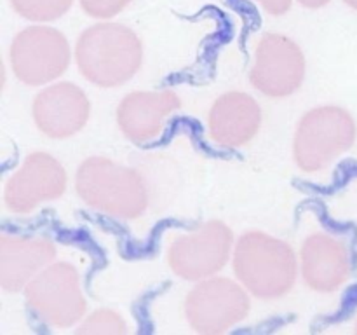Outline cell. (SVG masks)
<instances>
[{"label": "cell", "instance_id": "1", "mask_svg": "<svg viewBox=\"0 0 357 335\" xmlns=\"http://www.w3.org/2000/svg\"><path fill=\"white\" fill-rule=\"evenodd\" d=\"M75 61L80 75L94 86H122L142 68V38L126 24L103 20L80 34Z\"/></svg>", "mask_w": 357, "mask_h": 335}, {"label": "cell", "instance_id": "2", "mask_svg": "<svg viewBox=\"0 0 357 335\" xmlns=\"http://www.w3.org/2000/svg\"><path fill=\"white\" fill-rule=\"evenodd\" d=\"M232 265L244 288L265 300L284 297L295 286L298 272L293 248L261 230L241 236L234 250Z\"/></svg>", "mask_w": 357, "mask_h": 335}, {"label": "cell", "instance_id": "3", "mask_svg": "<svg viewBox=\"0 0 357 335\" xmlns=\"http://www.w3.org/2000/svg\"><path fill=\"white\" fill-rule=\"evenodd\" d=\"M79 198L93 209L132 220L149 206V191L138 171L107 157H89L75 174Z\"/></svg>", "mask_w": 357, "mask_h": 335}, {"label": "cell", "instance_id": "4", "mask_svg": "<svg viewBox=\"0 0 357 335\" xmlns=\"http://www.w3.org/2000/svg\"><path fill=\"white\" fill-rule=\"evenodd\" d=\"M357 126L351 112L337 105L312 108L300 119L293 138V157L305 173H317L356 143Z\"/></svg>", "mask_w": 357, "mask_h": 335}, {"label": "cell", "instance_id": "5", "mask_svg": "<svg viewBox=\"0 0 357 335\" xmlns=\"http://www.w3.org/2000/svg\"><path fill=\"white\" fill-rule=\"evenodd\" d=\"M24 300L38 320L58 328L79 323L87 309L79 272L66 262H56L38 272L24 286Z\"/></svg>", "mask_w": 357, "mask_h": 335}, {"label": "cell", "instance_id": "6", "mask_svg": "<svg viewBox=\"0 0 357 335\" xmlns=\"http://www.w3.org/2000/svg\"><path fill=\"white\" fill-rule=\"evenodd\" d=\"M70 44L52 27L35 24L21 30L9 47L14 75L28 86H42L58 79L70 65Z\"/></svg>", "mask_w": 357, "mask_h": 335}, {"label": "cell", "instance_id": "7", "mask_svg": "<svg viewBox=\"0 0 357 335\" xmlns=\"http://www.w3.org/2000/svg\"><path fill=\"white\" fill-rule=\"evenodd\" d=\"M234 234L220 220L174 237L167 250V264L187 281H202L223 269L232 251Z\"/></svg>", "mask_w": 357, "mask_h": 335}, {"label": "cell", "instance_id": "8", "mask_svg": "<svg viewBox=\"0 0 357 335\" xmlns=\"http://www.w3.org/2000/svg\"><path fill=\"white\" fill-rule=\"evenodd\" d=\"M250 313L246 290L229 278H206L185 299V316L197 334L218 335Z\"/></svg>", "mask_w": 357, "mask_h": 335}, {"label": "cell", "instance_id": "9", "mask_svg": "<svg viewBox=\"0 0 357 335\" xmlns=\"http://www.w3.org/2000/svg\"><path fill=\"white\" fill-rule=\"evenodd\" d=\"M305 56L293 38L282 34H265L255 49L251 84L268 98H286L305 79Z\"/></svg>", "mask_w": 357, "mask_h": 335}, {"label": "cell", "instance_id": "10", "mask_svg": "<svg viewBox=\"0 0 357 335\" xmlns=\"http://www.w3.org/2000/svg\"><path fill=\"white\" fill-rule=\"evenodd\" d=\"M66 188V171L56 157L33 152L7 180L3 201L14 213H30L45 201L61 198Z\"/></svg>", "mask_w": 357, "mask_h": 335}, {"label": "cell", "instance_id": "11", "mask_svg": "<svg viewBox=\"0 0 357 335\" xmlns=\"http://www.w3.org/2000/svg\"><path fill=\"white\" fill-rule=\"evenodd\" d=\"M33 121L42 135L65 140L77 135L91 115L87 94L72 82H58L45 87L35 96Z\"/></svg>", "mask_w": 357, "mask_h": 335}, {"label": "cell", "instance_id": "12", "mask_svg": "<svg viewBox=\"0 0 357 335\" xmlns=\"http://www.w3.org/2000/svg\"><path fill=\"white\" fill-rule=\"evenodd\" d=\"M300 269L310 290L319 293L335 292L347 281L352 271L347 243L331 234H312L303 241L300 250Z\"/></svg>", "mask_w": 357, "mask_h": 335}, {"label": "cell", "instance_id": "13", "mask_svg": "<svg viewBox=\"0 0 357 335\" xmlns=\"http://www.w3.org/2000/svg\"><path fill=\"white\" fill-rule=\"evenodd\" d=\"M180 105V98L173 91H135L119 103V129L135 143L152 142Z\"/></svg>", "mask_w": 357, "mask_h": 335}, {"label": "cell", "instance_id": "14", "mask_svg": "<svg viewBox=\"0 0 357 335\" xmlns=\"http://www.w3.org/2000/svg\"><path fill=\"white\" fill-rule=\"evenodd\" d=\"M261 126L260 105L250 94L230 91L213 103L208 115L209 136L218 145L237 149L255 138Z\"/></svg>", "mask_w": 357, "mask_h": 335}, {"label": "cell", "instance_id": "15", "mask_svg": "<svg viewBox=\"0 0 357 335\" xmlns=\"http://www.w3.org/2000/svg\"><path fill=\"white\" fill-rule=\"evenodd\" d=\"M56 257V246L45 237H0V285L6 292H20Z\"/></svg>", "mask_w": 357, "mask_h": 335}, {"label": "cell", "instance_id": "16", "mask_svg": "<svg viewBox=\"0 0 357 335\" xmlns=\"http://www.w3.org/2000/svg\"><path fill=\"white\" fill-rule=\"evenodd\" d=\"M75 0H9L10 7L24 20L47 23L65 16Z\"/></svg>", "mask_w": 357, "mask_h": 335}, {"label": "cell", "instance_id": "17", "mask_svg": "<svg viewBox=\"0 0 357 335\" xmlns=\"http://www.w3.org/2000/svg\"><path fill=\"white\" fill-rule=\"evenodd\" d=\"M79 334L87 335H122L128 332L124 318L112 309H100L82 321Z\"/></svg>", "mask_w": 357, "mask_h": 335}, {"label": "cell", "instance_id": "18", "mask_svg": "<svg viewBox=\"0 0 357 335\" xmlns=\"http://www.w3.org/2000/svg\"><path fill=\"white\" fill-rule=\"evenodd\" d=\"M132 0H79L84 13L96 20H110L121 14Z\"/></svg>", "mask_w": 357, "mask_h": 335}, {"label": "cell", "instance_id": "19", "mask_svg": "<svg viewBox=\"0 0 357 335\" xmlns=\"http://www.w3.org/2000/svg\"><path fill=\"white\" fill-rule=\"evenodd\" d=\"M253 2L258 3L271 16H282L293 6V0H253Z\"/></svg>", "mask_w": 357, "mask_h": 335}, {"label": "cell", "instance_id": "20", "mask_svg": "<svg viewBox=\"0 0 357 335\" xmlns=\"http://www.w3.org/2000/svg\"><path fill=\"white\" fill-rule=\"evenodd\" d=\"M300 6L307 7V9H321V7L328 6L331 0H296Z\"/></svg>", "mask_w": 357, "mask_h": 335}, {"label": "cell", "instance_id": "21", "mask_svg": "<svg viewBox=\"0 0 357 335\" xmlns=\"http://www.w3.org/2000/svg\"><path fill=\"white\" fill-rule=\"evenodd\" d=\"M344 3H345V6L351 7V9L357 10V0H344Z\"/></svg>", "mask_w": 357, "mask_h": 335}, {"label": "cell", "instance_id": "22", "mask_svg": "<svg viewBox=\"0 0 357 335\" xmlns=\"http://www.w3.org/2000/svg\"><path fill=\"white\" fill-rule=\"evenodd\" d=\"M354 332L357 334V320H356V327H354Z\"/></svg>", "mask_w": 357, "mask_h": 335}]
</instances>
